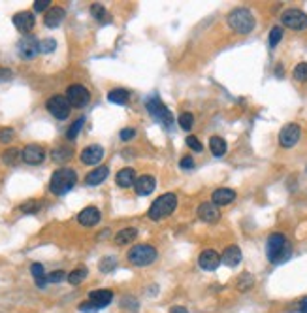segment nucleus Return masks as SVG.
<instances>
[{
  "label": "nucleus",
  "instance_id": "b1692460",
  "mask_svg": "<svg viewBox=\"0 0 307 313\" xmlns=\"http://www.w3.org/2000/svg\"><path fill=\"white\" fill-rule=\"evenodd\" d=\"M136 170L134 168H123L119 174H117V183L119 187H134L136 183Z\"/></svg>",
  "mask_w": 307,
  "mask_h": 313
},
{
  "label": "nucleus",
  "instance_id": "f8f14e48",
  "mask_svg": "<svg viewBox=\"0 0 307 313\" xmlns=\"http://www.w3.org/2000/svg\"><path fill=\"white\" fill-rule=\"evenodd\" d=\"M221 255L213 249H206L200 253V257H198V264H200V268L202 270H208V272H213V270L219 268V264H221Z\"/></svg>",
  "mask_w": 307,
  "mask_h": 313
},
{
  "label": "nucleus",
  "instance_id": "dca6fc26",
  "mask_svg": "<svg viewBox=\"0 0 307 313\" xmlns=\"http://www.w3.org/2000/svg\"><path fill=\"white\" fill-rule=\"evenodd\" d=\"M34 23H36V19H34L32 12H19L13 15V25L17 27V31L25 32V34H29L34 29Z\"/></svg>",
  "mask_w": 307,
  "mask_h": 313
},
{
  "label": "nucleus",
  "instance_id": "a19ab883",
  "mask_svg": "<svg viewBox=\"0 0 307 313\" xmlns=\"http://www.w3.org/2000/svg\"><path fill=\"white\" fill-rule=\"evenodd\" d=\"M55 47H57V42L51 40V38L40 42V53H51V51H55Z\"/></svg>",
  "mask_w": 307,
  "mask_h": 313
},
{
  "label": "nucleus",
  "instance_id": "423d86ee",
  "mask_svg": "<svg viewBox=\"0 0 307 313\" xmlns=\"http://www.w3.org/2000/svg\"><path fill=\"white\" fill-rule=\"evenodd\" d=\"M157 249H155L153 245H147V244H141V245H134L132 249L129 251V260L134 266H149V264H153L157 260Z\"/></svg>",
  "mask_w": 307,
  "mask_h": 313
},
{
  "label": "nucleus",
  "instance_id": "49530a36",
  "mask_svg": "<svg viewBox=\"0 0 307 313\" xmlns=\"http://www.w3.org/2000/svg\"><path fill=\"white\" fill-rule=\"evenodd\" d=\"M51 6V0H36L34 2V10L36 12H43V10H47Z\"/></svg>",
  "mask_w": 307,
  "mask_h": 313
},
{
  "label": "nucleus",
  "instance_id": "6e6552de",
  "mask_svg": "<svg viewBox=\"0 0 307 313\" xmlns=\"http://www.w3.org/2000/svg\"><path fill=\"white\" fill-rule=\"evenodd\" d=\"M66 100L70 102L72 108H85L91 100V93L87 91V87L80 85V83H74L70 85L66 91Z\"/></svg>",
  "mask_w": 307,
  "mask_h": 313
},
{
  "label": "nucleus",
  "instance_id": "a18cd8bd",
  "mask_svg": "<svg viewBox=\"0 0 307 313\" xmlns=\"http://www.w3.org/2000/svg\"><path fill=\"white\" fill-rule=\"evenodd\" d=\"M179 166H181L183 170L194 168V159H192L191 155H189V156H183V159H181V163H179Z\"/></svg>",
  "mask_w": 307,
  "mask_h": 313
},
{
  "label": "nucleus",
  "instance_id": "f3484780",
  "mask_svg": "<svg viewBox=\"0 0 307 313\" xmlns=\"http://www.w3.org/2000/svg\"><path fill=\"white\" fill-rule=\"evenodd\" d=\"M100 217H102V213H100L98 207L89 206V207H85V210H81L80 215H78V221H80V225H83V226H94L100 223Z\"/></svg>",
  "mask_w": 307,
  "mask_h": 313
},
{
  "label": "nucleus",
  "instance_id": "ddd939ff",
  "mask_svg": "<svg viewBox=\"0 0 307 313\" xmlns=\"http://www.w3.org/2000/svg\"><path fill=\"white\" fill-rule=\"evenodd\" d=\"M21 159H23L27 164H40V163H43V159H45V151H43L42 145L29 144L25 149L21 151Z\"/></svg>",
  "mask_w": 307,
  "mask_h": 313
},
{
  "label": "nucleus",
  "instance_id": "1a4fd4ad",
  "mask_svg": "<svg viewBox=\"0 0 307 313\" xmlns=\"http://www.w3.org/2000/svg\"><path fill=\"white\" fill-rule=\"evenodd\" d=\"M301 138V128L296 123H290V125L283 126V131L279 132V144L283 147H294Z\"/></svg>",
  "mask_w": 307,
  "mask_h": 313
},
{
  "label": "nucleus",
  "instance_id": "72a5a7b5",
  "mask_svg": "<svg viewBox=\"0 0 307 313\" xmlns=\"http://www.w3.org/2000/svg\"><path fill=\"white\" fill-rule=\"evenodd\" d=\"M115 268H117V260L113 257L102 258V263H100V272H102V274H111Z\"/></svg>",
  "mask_w": 307,
  "mask_h": 313
},
{
  "label": "nucleus",
  "instance_id": "412c9836",
  "mask_svg": "<svg viewBox=\"0 0 307 313\" xmlns=\"http://www.w3.org/2000/svg\"><path fill=\"white\" fill-rule=\"evenodd\" d=\"M89 300L94 302V304H96V306H98L100 309H104V307L110 306L111 300H113V293H111V291H108V289L92 291L91 295H89Z\"/></svg>",
  "mask_w": 307,
  "mask_h": 313
},
{
  "label": "nucleus",
  "instance_id": "7c9ffc66",
  "mask_svg": "<svg viewBox=\"0 0 307 313\" xmlns=\"http://www.w3.org/2000/svg\"><path fill=\"white\" fill-rule=\"evenodd\" d=\"M177 123H179V126H181L183 131H191L192 125H194V115H192L191 112H183L181 115H179Z\"/></svg>",
  "mask_w": 307,
  "mask_h": 313
},
{
  "label": "nucleus",
  "instance_id": "c756f323",
  "mask_svg": "<svg viewBox=\"0 0 307 313\" xmlns=\"http://www.w3.org/2000/svg\"><path fill=\"white\" fill-rule=\"evenodd\" d=\"M87 274H89L87 268H75L74 272L68 274V281L72 283V285H80V283L87 277Z\"/></svg>",
  "mask_w": 307,
  "mask_h": 313
},
{
  "label": "nucleus",
  "instance_id": "4be33fe9",
  "mask_svg": "<svg viewBox=\"0 0 307 313\" xmlns=\"http://www.w3.org/2000/svg\"><path fill=\"white\" fill-rule=\"evenodd\" d=\"M221 260L222 264H226V266H238L241 263V251L240 247H236V245H230L224 249V253L221 255Z\"/></svg>",
  "mask_w": 307,
  "mask_h": 313
},
{
  "label": "nucleus",
  "instance_id": "c9c22d12",
  "mask_svg": "<svg viewBox=\"0 0 307 313\" xmlns=\"http://www.w3.org/2000/svg\"><path fill=\"white\" fill-rule=\"evenodd\" d=\"M292 75H294V80H298V82H307V63L296 64Z\"/></svg>",
  "mask_w": 307,
  "mask_h": 313
},
{
  "label": "nucleus",
  "instance_id": "9d476101",
  "mask_svg": "<svg viewBox=\"0 0 307 313\" xmlns=\"http://www.w3.org/2000/svg\"><path fill=\"white\" fill-rule=\"evenodd\" d=\"M47 110L57 119H66L68 115H70L72 106H70V102L64 96H51L49 100H47Z\"/></svg>",
  "mask_w": 307,
  "mask_h": 313
},
{
  "label": "nucleus",
  "instance_id": "79ce46f5",
  "mask_svg": "<svg viewBox=\"0 0 307 313\" xmlns=\"http://www.w3.org/2000/svg\"><path fill=\"white\" fill-rule=\"evenodd\" d=\"M64 279H66V272H62V270H55V272L47 274V283H61Z\"/></svg>",
  "mask_w": 307,
  "mask_h": 313
},
{
  "label": "nucleus",
  "instance_id": "8fccbe9b",
  "mask_svg": "<svg viewBox=\"0 0 307 313\" xmlns=\"http://www.w3.org/2000/svg\"><path fill=\"white\" fill-rule=\"evenodd\" d=\"M298 311L307 313V296H303V298L300 300V304H298Z\"/></svg>",
  "mask_w": 307,
  "mask_h": 313
},
{
  "label": "nucleus",
  "instance_id": "0eeeda50",
  "mask_svg": "<svg viewBox=\"0 0 307 313\" xmlns=\"http://www.w3.org/2000/svg\"><path fill=\"white\" fill-rule=\"evenodd\" d=\"M281 23L292 31H303L307 29V13L298 8H289L281 13Z\"/></svg>",
  "mask_w": 307,
  "mask_h": 313
},
{
  "label": "nucleus",
  "instance_id": "f704fd0d",
  "mask_svg": "<svg viewBox=\"0 0 307 313\" xmlns=\"http://www.w3.org/2000/svg\"><path fill=\"white\" fill-rule=\"evenodd\" d=\"M91 13H92V17L94 19H98V21H102V23H106L108 21V12H106V8L104 6H100V4H92L91 6Z\"/></svg>",
  "mask_w": 307,
  "mask_h": 313
},
{
  "label": "nucleus",
  "instance_id": "f03ea898",
  "mask_svg": "<svg viewBox=\"0 0 307 313\" xmlns=\"http://www.w3.org/2000/svg\"><path fill=\"white\" fill-rule=\"evenodd\" d=\"M78 183V174H75L72 168H59L55 174L51 175L49 181V189L51 193L57 194V196H62V194L70 193L74 185Z\"/></svg>",
  "mask_w": 307,
  "mask_h": 313
},
{
  "label": "nucleus",
  "instance_id": "de8ad7c7",
  "mask_svg": "<svg viewBox=\"0 0 307 313\" xmlns=\"http://www.w3.org/2000/svg\"><path fill=\"white\" fill-rule=\"evenodd\" d=\"M13 77V72L10 68H0V83L4 82H10Z\"/></svg>",
  "mask_w": 307,
  "mask_h": 313
},
{
  "label": "nucleus",
  "instance_id": "09e8293b",
  "mask_svg": "<svg viewBox=\"0 0 307 313\" xmlns=\"http://www.w3.org/2000/svg\"><path fill=\"white\" fill-rule=\"evenodd\" d=\"M134 136H136L134 128H123V131H121V140H123V142H129V140H132Z\"/></svg>",
  "mask_w": 307,
  "mask_h": 313
},
{
  "label": "nucleus",
  "instance_id": "f257e3e1",
  "mask_svg": "<svg viewBox=\"0 0 307 313\" xmlns=\"http://www.w3.org/2000/svg\"><path fill=\"white\" fill-rule=\"evenodd\" d=\"M266 257L271 264H279L290 257V242L285 234L273 232L266 242Z\"/></svg>",
  "mask_w": 307,
  "mask_h": 313
},
{
  "label": "nucleus",
  "instance_id": "c03bdc74",
  "mask_svg": "<svg viewBox=\"0 0 307 313\" xmlns=\"http://www.w3.org/2000/svg\"><path fill=\"white\" fill-rule=\"evenodd\" d=\"M185 142H187V145H189L192 151H196V153H200V151L203 149V145L200 144V140H198L196 136H187V140H185Z\"/></svg>",
  "mask_w": 307,
  "mask_h": 313
},
{
  "label": "nucleus",
  "instance_id": "aec40b11",
  "mask_svg": "<svg viewBox=\"0 0 307 313\" xmlns=\"http://www.w3.org/2000/svg\"><path fill=\"white\" fill-rule=\"evenodd\" d=\"M236 200V193H234L232 189H226V187H221L213 191L211 194V202L215 204V206H228V204H232Z\"/></svg>",
  "mask_w": 307,
  "mask_h": 313
},
{
  "label": "nucleus",
  "instance_id": "9b49d317",
  "mask_svg": "<svg viewBox=\"0 0 307 313\" xmlns=\"http://www.w3.org/2000/svg\"><path fill=\"white\" fill-rule=\"evenodd\" d=\"M17 49L19 55L23 57V59H32V57H36L40 53V42L34 36H31V34H25L19 40Z\"/></svg>",
  "mask_w": 307,
  "mask_h": 313
},
{
  "label": "nucleus",
  "instance_id": "4468645a",
  "mask_svg": "<svg viewBox=\"0 0 307 313\" xmlns=\"http://www.w3.org/2000/svg\"><path fill=\"white\" fill-rule=\"evenodd\" d=\"M198 217L203 223H217V221L221 219V212H219V207L213 202H203V204L198 206Z\"/></svg>",
  "mask_w": 307,
  "mask_h": 313
},
{
  "label": "nucleus",
  "instance_id": "bb28decb",
  "mask_svg": "<svg viewBox=\"0 0 307 313\" xmlns=\"http://www.w3.org/2000/svg\"><path fill=\"white\" fill-rule=\"evenodd\" d=\"M31 274L32 277H34V281H36V285L40 289H45V285H47V276H45V272H43V266L40 263H34L31 266Z\"/></svg>",
  "mask_w": 307,
  "mask_h": 313
},
{
  "label": "nucleus",
  "instance_id": "37998d69",
  "mask_svg": "<svg viewBox=\"0 0 307 313\" xmlns=\"http://www.w3.org/2000/svg\"><path fill=\"white\" fill-rule=\"evenodd\" d=\"M15 138V131L13 128H0V142L2 144H10Z\"/></svg>",
  "mask_w": 307,
  "mask_h": 313
},
{
  "label": "nucleus",
  "instance_id": "39448f33",
  "mask_svg": "<svg viewBox=\"0 0 307 313\" xmlns=\"http://www.w3.org/2000/svg\"><path fill=\"white\" fill-rule=\"evenodd\" d=\"M145 108H147V112L151 113V117H153L157 123L164 126V128H170L173 125V115L172 112L166 108V104L160 100L159 96H149L147 100H145Z\"/></svg>",
  "mask_w": 307,
  "mask_h": 313
},
{
  "label": "nucleus",
  "instance_id": "7ed1b4c3",
  "mask_svg": "<svg viewBox=\"0 0 307 313\" xmlns=\"http://www.w3.org/2000/svg\"><path fill=\"white\" fill-rule=\"evenodd\" d=\"M228 25L234 32L238 34H249L252 32L257 21H254V15H252L251 10L247 8H236L232 12L228 13Z\"/></svg>",
  "mask_w": 307,
  "mask_h": 313
},
{
  "label": "nucleus",
  "instance_id": "3c124183",
  "mask_svg": "<svg viewBox=\"0 0 307 313\" xmlns=\"http://www.w3.org/2000/svg\"><path fill=\"white\" fill-rule=\"evenodd\" d=\"M170 313H189L185 307H181V306H175V307H172V311Z\"/></svg>",
  "mask_w": 307,
  "mask_h": 313
},
{
  "label": "nucleus",
  "instance_id": "473e14b6",
  "mask_svg": "<svg viewBox=\"0 0 307 313\" xmlns=\"http://www.w3.org/2000/svg\"><path fill=\"white\" fill-rule=\"evenodd\" d=\"M83 123H85V119H83V117H80V119H78V121H74V123H72V126L68 128L66 138H68V140H75V138H78V134H80V131H81V128H83Z\"/></svg>",
  "mask_w": 307,
  "mask_h": 313
},
{
  "label": "nucleus",
  "instance_id": "393cba45",
  "mask_svg": "<svg viewBox=\"0 0 307 313\" xmlns=\"http://www.w3.org/2000/svg\"><path fill=\"white\" fill-rule=\"evenodd\" d=\"M136 236H138V230L134 226H129V228H121V230L115 234V244L117 245H126L130 242H134Z\"/></svg>",
  "mask_w": 307,
  "mask_h": 313
},
{
  "label": "nucleus",
  "instance_id": "ea45409f",
  "mask_svg": "<svg viewBox=\"0 0 307 313\" xmlns=\"http://www.w3.org/2000/svg\"><path fill=\"white\" fill-rule=\"evenodd\" d=\"M81 313H96V311H100V307L94 304V302H91V300H87V302H81L80 304V307H78Z\"/></svg>",
  "mask_w": 307,
  "mask_h": 313
},
{
  "label": "nucleus",
  "instance_id": "4c0bfd02",
  "mask_svg": "<svg viewBox=\"0 0 307 313\" xmlns=\"http://www.w3.org/2000/svg\"><path fill=\"white\" fill-rule=\"evenodd\" d=\"M72 156V151L66 149V147H59V149L53 151V159L55 161H59V163H62V161H68Z\"/></svg>",
  "mask_w": 307,
  "mask_h": 313
},
{
  "label": "nucleus",
  "instance_id": "6ab92c4d",
  "mask_svg": "<svg viewBox=\"0 0 307 313\" xmlns=\"http://www.w3.org/2000/svg\"><path fill=\"white\" fill-rule=\"evenodd\" d=\"M64 17H66V12H64V8L53 6V8H49V10H47L45 17H43V23H45V27H49V29H57V27H59L62 21H64Z\"/></svg>",
  "mask_w": 307,
  "mask_h": 313
},
{
  "label": "nucleus",
  "instance_id": "58836bf2",
  "mask_svg": "<svg viewBox=\"0 0 307 313\" xmlns=\"http://www.w3.org/2000/svg\"><path fill=\"white\" fill-rule=\"evenodd\" d=\"M40 207H42V202L29 200V202H25V204L21 206V212H23V213H36Z\"/></svg>",
  "mask_w": 307,
  "mask_h": 313
},
{
  "label": "nucleus",
  "instance_id": "a211bd4d",
  "mask_svg": "<svg viewBox=\"0 0 307 313\" xmlns=\"http://www.w3.org/2000/svg\"><path fill=\"white\" fill-rule=\"evenodd\" d=\"M155 187H157V179H155L153 175H147V174L140 175L134 183L136 193L140 194V196H147V194H151L155 191Z\"/></svg>",
  "mask_w": 307,
  "mask_h": 313
},
{
  "label": "nucleus",
  "instance_id": "5701e85b",
  "mask_svg": "<svg viewBox=\"0 0 307 313\" xmlns=\"http://www.w3.org/2000/svg\"><path fill=\"white\" fill-rule=\"evenodd\" d=\"M108 174H110L108 166H100V168H94L92 172H89V174L85 175V183H87V185H91V187H94V185H100V183H102L106 177H108Z\"/></svg>",
  "mask_w": 307,
  "mask_h": 313
},
{
  "label": "nucleus",
  "instance_id": "20e7f679",
  "mask_svg": "<svg viewBox=\"0 0 307 313\" xmlns=\"http://www.w3.org/2000/svg\"><path fill=\"white\" fill-rule=\"evenodd\" d=\"M175 207H177V196L173 193H166L151 204L147 215L151 221H160L168 217V215H172Z\"/></svg>",
  "mask_w": 307,
  "mask_h": 313
},
{
  "label": "nucleus",
  "instance_id": "c85d7f7f",
  "mask_svg": "<svg viewBox=\"0 0 307 313\" xmlns=\"http://www.w3.org/2000/svg\"><path fill=\"white\" fill-rule=\"evenodd\" d=\"M254 285V279H252L251 274H241V277L236 281V287H238V291H241V293H245V291H249V289Z\"/></svg>",
  "mask_w": 307,
  "mask_h": 313
},
{
  "label": "nucleus",
  "instance_id": "e433bc0d",
  "mask_svg": "<svg viewBox=\"0 0 307 313\" xmlns=\"http://www.w3.org/2000/svg\"><path fill=\"white\" fill-rule=\"evenodd\" d=\"M281 38H283V29L281 27H273L270 32V47L273 49L279 42H281Z\"/></svg>",
  "mask_w": 307,
  "mask_h": 313
},
{
  "label": "nucleus",
  "instance_id": "cd10ccee",
  "mask_svg": "<svg viewBox=\"0 0 307 313\" xmlns=\"http://www.w3.org/2000/svg\"><path fill=\"white\" fill-rule=\"evenodd\" d=\"M130 98V93L126 89H111L108 93V100L113 102V104H126Z\"/></svg>",
  "mask_w": 307,
  "mask_h": 313
},
{
  "label": "nucleus",
  "instance_id": "a878e982",
  "mask_svg": "<svg viewBox=\"0 0 307 313\" xmlns=\"http://www.w3.org/2000/svg\"><path fill=\"white\" fill-rule=\"evenodd\" d=\"M209 149H211V153L215 156L226 155V149H228L226 140L221 138V136H211V138H209Z\"/></svg>",
  "mask_w": 307,
  "mask_h": 313
},
{
  "label": "nucleus",
  "instance_id": "2f4dec72",
  "mask_svg": "<svg viewBox=\"0 0 307 313\" xmlns=\"http://www.w3.org/2000/svg\"><path fill=\"white\" fill-rule=\"evenodd\" d=\"M19 156H21V151L19 149H6L4 151V155H2V161L6 164H10V166H15L17 164V161H19Z\"/></svg>",
  "mask_w": 307,
  "mask_h": 313
},
{
  "label": "nucleus",
  "instance_id": "2eb2a0df",
  "mask_svg": "<svg viewBox=\"0 0 307 313\" xmlns=\"http://www.w3.org/2000/svg\"><path fill=\"white\" fill-rule=\"evenodd\" d=\"M104 159V147L102 145H87L85 149L81 151V163L83 164H98Z\"/></svg>",
  "mask_w": 307,
  "mask_h": 313
}]
</instances>
